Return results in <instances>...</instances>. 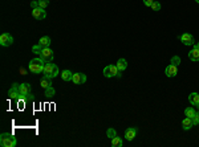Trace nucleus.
I'll use <instances>...</instances> for the list:
<instances>
[{
  "instance_id": "obj_1",
  "label": "nucleus",
  "mask_w": 199,
  "mask_h": 147,
  "mask_svg": "<svg viewBox=\"0 0 199 147\" xmlns=\"http://www.w3.org/2000/svg\"><path fill=\"white\" fill-rule=\"evenodd\" d=\"M44 66H45V62L39 57V59H33L29 61L28 69L31 73H33V74H40V73L44 72Z\"/></svg>"
},
{
  "instance_id": "obj_2",
  "label": "nucleus",
  "mask_w": 199,
  "mask_h": 147,
  "mask_svg": "<svg viewBox=\"0 0 199 147\" xmlns=\"http://www.w3.org/2000/svg\"><path fill=\"white\" fill-rule=\"evenodd\" d=\"M0 145L3 147H15L17 145V139L15 138L12 134L8 133H3L0 135Z\"/></svg>"
},
{
  "instance_id": "obj_3",
  "label": "nucleus",
  "mask_w": 199,
  "mask_h": 147,
  "mask_svg": "<svg viewBox=\"0 0 199 147\" xmlns=\"http://www.w3.org/2000/svg\"><path fill=\"white\" fill-rule=\"evenodd\" d=\"M44 76L46 77H51V78H55L59 76V66L56 64H52V62H45V66H44Z\"/></svg>"
},
{
  "instance_id": "obj_4",
  "label": "nucleus",
  "mask_w": 199,
  "mask_h": 147,
  "mask_svg": "<svg viewBox=\"0 0 199 147\" xmlns=\"http://www.w3.org/2000/svg\"><path fill=\"white\" fill-rule=\"evenodd\" d=\"M118 68L117 65H108L104 68V76H105L106 78H112V77H121V74H119Z\"/></svg>"
},
{
  "instance_id": "obj_5",
  "label": "nucleus",
  "mask_w": 199,
  "mask_h": 147,
  "mask_svg": "<svg viewBox=\"0 0 199 147\" xmlns=\"http://www.w3.org/2000/svg\"><path fill=\"white\" fill-rule=\"evenodd\" d=\"M40 59L44 62H52L53 61V52L51 48H44L40 53Z\"/></svg>"
},
{
  "instance_id": "obj_6",
  "label": "nucleus",
  "mask_w": 199,
  "mask_h": 147,
  "mask_svg": "<svg viewBox=\"0 0 199 147\" xmlns=\"http://www.w3.org/2000/svg\"><path fill=\"white\" fill-rule=\"evenodd\" d=\"M19 92H20V99H24V97L31 94V83L24 82L22 85H19Z\"/></svg>"
},
{
  "instance_id": "obj_7",
  "label": "nucleus",
  "mask_w": 199,
  "mask_h": 147,
  "mask_svg": "<svg viewBox=\"0 0 199 147\" xmlns=\"http://www.w3.org/2000/svg\"><path fill=\"white\" fill-rule=\"evenodd\" d=\"M179 40H181V43H182L183 45H186V46H190V45H194V44H195L194 36L190 35V33H183L181 37H179Z\"/></svg>"
},
{
  "instance_id": "obj_8",
  "label": "nucleus",
  "mask_w": 199,
  "mask_h": 147,
  "mask_svg": "<svg viewBox=\"0 0 199 147\" xmlns=\"http://www.w3.org/2000/svg\"><path fill=\"white\" fill-rule=\"evenodd\" d=\"M72 82L76 83V85H82V83L86 82V76L84 73H73Z\"/></svg>"
},
{
  "instance_id": "obj_9",
  "label": "nucleus",
  "mask_w": 199,
  "mask_h": 147,
  "mask_svg": "<svg viewBox=\"0 0 199 147\" xmlns=\"http://www.w3.org/2000/svg\"><path fill=\"white\" fill-rule=\"evenodd\" d=\"M0 44L2 46H11L13 44V37L9 33H3L0 36Z\"/></svg>"
},
{
  "instance_id": "obj_10",
  "label": "nucleus",
  "mask_w": 199,
  "mask_h": 147,
  "mask_svg": "<svg viewBox=\"0 0 199 147\" xmlns=\"http://www.w3.org/2000/svg\"><path fill=\"white\" fill-rule=\"evenodd\" d=\"M8 98L9 99H20V92H19L17 83H13L12 88L8 90Z\"/></svg>"
},
{
  "instance_id": "obj_11",
  "label": "nucleus",
  "mask_w": 199,
  "mask_h": 147,
  "mask_svg": "<svg viewBox=\"0 0 199 147\" xmlns=\"http://www.w3.org/2000/svg\"><path fill=\"white\" fill-rule=\"evenodd\" d=\"M32 16L36 20H44L46 17V12L43 8H35V9H32Z\"/></svg>"
},
{
  "instance_id": "obj_12",
  "label": "nucleus",
  "mask_w": 199,
  "mask_h": 147,
  "mask_svg": "<svg viewBox=\"0 0 199 147\" xmlns=\"http://www.w3.org/2000/svg\"><path fill=\"white\" fill-rule=\"evenodd\" d=\"M165 74H166L167 77H170V78L175 77V76L178 74V66H177V65H172V64L167 65V68L165 69Z\"/></svg>"
},
{
  "instance_id": "obj_13",
  "label": "nucleus",
  "mask_w": 199,
  "mask_h": 147,
  "mask_svg": "<svg viewBox=\"0 0 199 147\" xmlns=\"http://www.w3.org/2000/svg\"><path fill=\"white\" fill-rule=\"evenodd\" d=\"M138 130L137 127H129L126 131H125V138H126L128 140H133L135 138V135H137Z\"/></svg>"
},
{
  "instance_id": "obj_14",
  "label": "nucleus",
  "mask_w": 199,
  "mask_h": 147,
  "mask_svg": "<svg viewBox=\"0 0 199 147\" xmlns=\"http://www.w3.org/2000/svg\"><path fill=\"white\" fill-rule=\"evenodd\" d=\"M188 102H190L192 106H197L199 110V93H191L188 96Z\"/></svg>"
},
{
  "instance_id": "obj_15",
  "label": "nucleus",
  "mask_w": 199,
  "mask_h": 147,
  "mask_svg": "<svg viewBox=\"0 0 199 147\" xmlns=\"http://www.w3.org/2000/svg\"><path fill=\"white\" fill-rule=\"evenodd\" d=\"M188 59L191 61H199V49L194 46V48L188 52Z\"/></svg>"
},
{
  "instance_id": "obj_16",
  "label": "nucleus",
  "mask_w": 199,
  "mask_h": 147,
  "mask_svg": "<svg viewBox=\"0 0 199 147\" xmlns=\"http://www.w3.org/2000/svg\"><path fill=\"white\" fill-rule=\"evenodd\" d=\"M192 126H194V123H192V118L186 117L185 119L182 121V127H183V130H190Z\"/></svg>"
},
{
  "instance_id": "obj_17",
  "label": "nucleus",
  "mask_w": 199,
  "mask_h": 147,
  "mask_svg": "<svg viewBox=\"0 0 199 147\" xmlns=\"http://www.w3.org/2000/svg\"><path fill=\"white\" fill-rule=\"evenodd\" d=\"M40 86L43 88V89H46V88L52 86V78H51V77H46V76H44L43 78H41Z\"/></svg>"
},
{
  "instance_id": "obj_18",
  "label": "nucleus",
  "mask_w": 199,
  "mask_h": 147,
  "mask_svg": "<svg viewBox=\"0 0 199 147\" xmlns=\"http://www.w3.org/2000/svg\"><path fill=\"white\" fill-rule=\"evenodd\" d=\"M39 44L43 46V48H49V46H51V37H49V36H44V37L40 39Z\"/></svg>"
},
{
  "instance_id": "obj_19",
  "label": "nucleus",
  "mask_w": 199,
  "mask_h": 147,
  "mask_svg": "<svg viewBox=\"0 0 199 147\" xmlns=\"http://www.w3.org/2000/svg\"><path fill=\"white\" fill-rule=\"evenodd\" d=\"M117 68H118V70L119 72H124L125 69H126V68H128V61L126 60H125V59H119L118 61H117Z\"/></svg>"
},
{
  "instance_id": "obj_20",
  "label": "nucleus",
  "mask_w": 199,
  "mask_h": 147,
  "mask_svg": "<svg viewBox=\"0 0 199 147\" xmlns=\"http://www.w3.org/2000/svg\"><path fill=\"white\" fill-rule=\"evenodd\" d=\"M72 77H73V73L70 70H62L61 72V78L64 81H72Z\"/></svg>"
},
{
  "instance_id": "obj_21",
  "label": "nucleus",
  "mask_w": 199,
  "mask_h": 147,
  "mask_svg": "<svg viewBox=\"0 0 199 147\" xmlns=\"http://www.w3.org/2000/svg\"><path fill=\"white\" fill-rule=\"evenodd\" d=\"M195 114H197V110L194 109L192 106H188V107L185 109V115H186V117H188V118H194V117H195Z\"/></svg>"
},
{
  "instance_id": "obj_22",
  "label": "nucleus",
  "mask_w": 199,
  "mask_h": 147,
  "mask_svg": "<svg viewBox=\"0 0 199 147\" xmlns=\"http://www.w3.org/2000/svg\"><path fill=\"white\" fill-rule=\"evenodd\" d=\"M112 146L113 147H122L124 146L122 138H119V136H114V138L112 139Z\"/></svg>"
},
{
  "instance_id": "obj_23",
  "label": "nucleus",
  "mask_w": 199,
  "mask_h": 147,
  "mask_svg": "<svg viewBox=\"0 0 199 147\" xmlns=\"http://www.w3.org/2000/svg\"><path fill=\"white\" fill-rule=\"evenodd\" d=\"M55 94H56V90H55V89L52 88V86H49V88L45 89V93H44L45 97H53Z\"/></svg>"
},
{
  "instance_id": "obj_24",
  "label": "nucleus",
  "mask_w": 199,
  "mask_h": 147,
  "mask_svg": "<svg viewBox=\"0 0 199 147\" xmlns=\"http://www.w3.org/2000/svg\"><path fill=\"white\" fill-rule=\"evenodd\" d=\"M106 135H108V138L113 139L114 136H117V131L114 130L113 127H110V129H108V131H106Z\"/></svg>"
},
{
  "instance_id": "obj_25",
  "label": "nucleus",
  "mask_w": 199,
  "mask_h": 147,
  "mask_svg": "<svg viewBox=\"0 0 199 147\" xmlns=\"http://www.w3.org/2000/svg\"><path fill=\"white\" fill-rule=\"evenodd\" d=\"M37 3H39V8H43V9H45L49 6V0H37Z\"/></svg>"
},
{
  "instance_id": "obj_26",
  "label": "nucleus",
  "mask_w": 199,
  "mask_h": 147,
  "mask_svg": "<svg viewBox=\"0 0 199 147\" xmlns=\"http://www.w3.org/2000/svg\"><path fill=\"white\" fill-rule=\"evenodd\" d=\"M43 49H44V48H43V46H41L40 44L32 46V52H33V53H36V55H39V56H40V53H41V50H43Z\"/></svg>"
},
{
  "instance_id": "obj_27",
  "label": "nucleus",
  "mask_w": 199,
  "mask_h": 147,
  "mask_svg": "<svg viewBox=\"0 0 199 147\" xmlns=\"http://www.w3.org/2000/svg\"><path fill=\"white\" fill-rule=\"evenodd\" d=\"M151 9H153V11H155V12H158L159 11V9H161V4L158 3V2H155V0H154V3L153 4H151V7H150Z\"/></svg>"
},
{
  "instance_id": "obj_28",
  "label": "nucleus",
  "mask_w": 199,
  "mask_h": 147,
  "mask_svg": "<svg viewBox=\"0 0 199 147\" xmlns=\"http://www.w3.org/2000/svg\"><path fill=\"white\" fill-rule=\"evenodd\" d=\"M170 64H172V65H179L181 64V59H179V57H178V56H174V57H172V59H171V62H170Z\"/></svg>"
},
{
  "instance_id": "obj_29",
  "label": "nucleus",
  "mask_w": 199,
  "mask_h": 147,
  "mask_svg": "<svg viewBox=\"0 0 199 147\" xmlns=\"http://www.w3.org/2000/svg\"><path fill=\"white\" fill-rule=\"evenodd\" d=\"M192 123H194V126H198L199 125V110L197 111V114H195V117L192 118Z\"/></svg>"
},
{
  "instance_id": "obj_30",
  "label": "nucleus",
  "mask_w": 199,
  "mask_h": 147,
  "mask_svg": "<svg viewBox=\"0 0 199 147\" xmlns=\"http://www.w3.org/2000/svg\"><path fill=\"white\" fill-rule=\"evenodd\" d=\"M154 3V0H143V4L146 7H151V4Z\"/></svg>"
},
{
  "instance_id": "obj_31",
  "label": "nucleus",
  "mask_w": 199,
  "mask_h": 147,
  "mask_svg": "<svg viewBox=\"0 0 199 147\" xmlns=\"http://www.w3.org/2000/svg\"><path fill=\"white\" fill-rule=\"evenodd\" d=\"M31 7H32V9L39 8V3H37V0H36V2H31Z\"/></svg>"
},
{
  "instance_id": "obj_32",
  "label": "nucleus",
  "mask_w": 199,
  "mask_h": 147,
  "mask_svg": "<svg viewBox=\"0 0 199 147\" xmlns=\"http://www.w3.org/2000/svg\"><path fill=\"white\" fill-rule=\"evenodd\" d=\"M33 99H35V98H33L32 94H29V97H28V96H27V97H24V101H25V102H28V101H33Z\"/></svg>"
},
{
  "instance_id": "obj_33",
  "label": "nucleus",
  "mask_w": 199,
  "mask_h": 147,
  "mask_svg": "<svg viewBox=\"0 0 199 147\" xmlns=\"http://www.w3.org/2000/svg\"><path fill=\"white\" fill-rule=\"evenodd\" d=\"M194 46H195V48H198V49H199V43H197V44L194 45Z\"/></svg>"
},
{
  "instance_id": "obj_34",
  "label": "nucleus",
  "mask_w": 199,
  "mask_h": 147,
  "mask_svg": "<svg viewBox=\"0 0 199 147\" xmlns=\"http://www.w3.org/2000/svg\"><path fill=\"white\" fill-rule=\"evenodd\" d=\"M195 2H197V3H198V4H199V0H195Z\"/></svg>"
}]
</instances>
